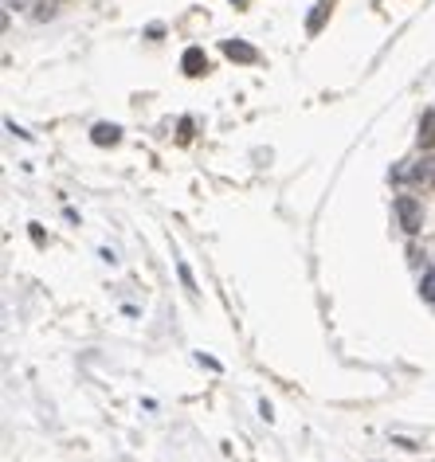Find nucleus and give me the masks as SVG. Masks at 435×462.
I'll list each match as a JSON object with an SVG mask.
<instances>
[{"instance_id":"f257e3e1","label":"nucleus","mask_w":435,"mask_h":462,"mask_svg":"<svg viewBox=\"0 0 435 462\" xmlns=\"http://www.w3.org/2000/svg\"><path fill=\"white\" fill-rule=\"evenodd\" d=\"M396 185H432L435 180V157H420V161H404L392 168Z\"/></svg>"},{"instance_id":"f03ea898","label":"nucleus","mask_w":435,"mask_h":462,"mask_svg":"<svg viewBox=\"0 0 435 462\" xmlns=\"http://www.w3.org/2000/svg\"><path fill=\"white\" fill-rule=\"evenodd\" d=\"M396 219L404 227L408 236H420V227H424V204L415 196H396Z\"/></svg>"},{"instance_id":"7ed1b4c3","label":"nucleus","mask_w":435,"mask_h":462,"mask_svg":"<svg viewBox=\"0 0 435 462\" xmlns=\"http://www.w3.org/2000/svg\"><path fill=\"white\" fill-rule=\"evenodd\" d=\"M180 67H185V75L200 79V75L208 71V55H204V48H188L185 55H180Z\"/></svg>"},{"instance_id":"20e7f679","label":"nucleus","mask_w":435,"mask_h":462,"mask_svg":"<svg viewBox=\"0 0 435 462\" xmlns=\"http://www.w3.org/2000/svg\"><path fill=\"white\" fill-rule=\"evenodd\" d=\"M224 55L236 59V63H255L259 59V51L251 48V43H243V40H224Z\"/></svg>"},{"instance_id":"39448f33","label":"nucleus","mask_w":435,"mask_h":462,"mask_svg":"<svg viewBox=\"0 0 435 462\" xmlns=\"http://www.w3.org/2000/svg\"><path fill=\"white\" fill-rule=\"evenodd\" d=\"M118 138H122V129L114 126V122H99V126L90 129V141H94V145H118Z\"/></svg>"},{"instance_id":"423d86ee","label":"nucleus","mask_w":435,"mask_h":462,"mask_svg":"<svg viewBox=\"0 0 435 462\" xmlns=\"http://www.w3.org/2000/svg\"><path fill=\"white\" fill-rule=\"evenodd\" d=\"M420 149H435V110H424L420 118Z\"/></svg>"},{"instance_id":"0eeeda50","label":"nucleus","mask_w":435,"mask_h":462,"mask_svg":"<svg viewBox=\"0 0 435 462\" xmlns=\"http://www.w3.org/2000/svg\"><path fill=\"white\" fill-rule=\"evenodd\" d=\"M329 8H334L329 0H318V4H314V12H310V20H306V31H310V36H318V31H322V24H326Z\"/></svg>"},{"instance_id":"6e6552de","label":"nucleus","mask_w":435,"mask_h":462,"mask_svg":"<svg viewBox=\"0 0 435 462\" xmlns=\"http://www.w3.org/2000/svg\"><path fill=\"white\" fill-rule=\"evenodd\" d=\"M420 294H424V302H432V305H435V266L427 270L424 278H420Z\"/></svg>"},{"instance_id":"1a4fd4ad","label":"nucleus","mask_w":435,"mask_h":462,"mask_svg":"<svg viewBox=\"0 0 435 462\" xmlns=\"http://www.w3.org/2000/svg\"><path fill=\"white\" fill-rule=\"evenodd\" d=\"M177 275H180V282H185L188 294H197V278H192V270H188L185 263H177Z\"/></svg>"},{"instance_id":"9d476101","label":"nucleus","mask_w":435,"mask_h":462,"mask_svg":"<svg viewBox=\"0 0 435 462\" xmlns=\"http://www.w3.org/2000/svg\"><path fill=\"white\" fill-rule=\"evenodd\" d=\"M188 138H192V118L180 122V141H188Z\"/></svg>"},{"instance_id":"9b49d317","label":"nucleus","mask_w":435,"mask_h":462,"mask_svg":"<svg viewBox=\"0 0 435 462\" xmlns=\"http://www.w3.org/2000/svg\"><path fill=\"white\" fill-rule=\"evenodd\" d=\"M31 0H8V8H28Z\"/></svg>"},{"instance_id":"f8f14e48","label":"nucleus","mask_w":435,"mask_h":462,"mask_svg":"<svg viewBox=\"0 0 435 462\" xmlns=\"http://www.w3.org/2000/svg\"><path fill=\"white\" fill-rule=\"evenodd\" d=\"M231 4H243V0H231Z\"/></svg>"}]
</instances>
